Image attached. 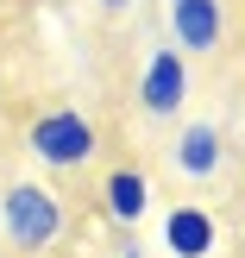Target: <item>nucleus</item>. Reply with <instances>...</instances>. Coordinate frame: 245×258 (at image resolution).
Instances as JSON below:
<instances>
[{
  "instance_id": "f257e3e1",
  "label": "nucleus",
  "mask_w": 245,
  "mask_h": 258,
  "mask_svg": "<svg viewBox=\"0 0 245 258\" xmlns=\"http://www.w3.org/2000/svg\"><path fill=\"white\" fill-rule=\"evenodd\" d=\"M0 233L25 258H38L69 233V214H63V202L44 183H7V196H0Z\"/></svg>"
},
{
  "instance_id": "f03ea898",
  "label": "nucleus",
  "mask_w": 245,
  "mask_h": 258,
  "mask_svg": "<svg viewBox=\"0 0 245 258\" xmlns=\"http://www.w3.org/2000/svg\"><path fill=\"white\" fill-rule=\"evenodd\" d=\"M25 151H32L44 170H82L101 151V126L88 120V113H75V107H50V113H38V120L25 126Z\"/></svg>"
},
{
  "instance_id": "7ed1b4c3",
  "label": "nucleus",
  "mask_w": 245,
  "mask_h": 258,
  "mask_svg": "<svg viewBox=\"0 0 245 258\" xmlns=\"http://www.w3.org/2000/svg\"><path fill=\"white\" fill-rule=\"evenodd\" d=\"M183 101H189V57L176 44H157L138 76V107L151 120H170V113H183Z\"/></svg>"
},
{
  "instance_id": "20e7f679",
  "label": "nucleus",
  "mask_w": 245,
  "mask_h": 258,
  "mask_svg": "<svg viewBox=\"0 0 245 258\" xmlns=\"http://www.w3.org/2000/svg\"><path fill=\"white\" fill-rule=\"evenodd\" d=\"M170 38L183 57H208L226 38V7L220 0H170Z\"/></svg>"
},
{
  "instance_id": "39448f33",
  "label": "nucleus",
  "mask_w": 245,
  "mask_h": 258,
  "mask_svg": "<svg viewBox=\"0 0 245 258\" xmlns=\"http://www.w3.org/2000/svg\"><path fill=\"white\" fill-rule=\"evenodd\" d=\"M164 252L170 258H214L220 252V221L208 208H195V202L170 208L164 214Z\"/></svg>"
},
{
  "instance_id": "423d86ee",
  "label": "nucleus",
  "mask_w": 245,
  "mask_h": 258,
  "mask_svg": "<svg viewBox=\"0 0 245 258\" xmlns=\"http://www.w3.org/2000/svg\"><path fill=\"white\" fill-rule=\"evenodd\" d=\"M101 214H107L113 227H138L151 214V176L132 170V164H113V170L101 176Z\"/></svg>"
},
{
  "instance_id": "0eeeda50",
  "label": "nucleus",
  "mask_w": 245,
  "mask_h": 258,
  "mask_svg": "<svg viewBox=\"0 0 245 258\" xmlns=\"http://www.w3.org/2000/svg\"><path fill=\"white\" fill-rule=\"evenodd\" d=\"M176 170H183L189 183H208V176L220 170V126L214 120H189L183 133H176Z\"/></svg>"
},
{
  "instance_id": "6e6552de",
  "label": "nucleus",
  "mask_w": 245,
  "mask_h": 258,
  "mask_svg": "<svg viewBox=\"0 0 245 258\" xmlns=\"http://www.w3.org/2000/svg\"><path fill=\"white\" fill-rule=\"evenodd\" d=\"M120 258H145V252H138V239H126V252H120Z\"/></svg>"
},
{
  "instance_id": "1a4fd4ad",
  "label": "nucleus",
  "mask_w": 245,
  "mask_h": 258,
  "mask_svg": "<svg viewBox=\"0 0 245 258\" xmlns=\"http://www.w3.org/2000/svg\"><path fill=\"white\" fill-rule=\"evenodd\" d=\"M101 7H107V13H120V7H132V0H101Z\"/></svg>"
}]
</instances>
